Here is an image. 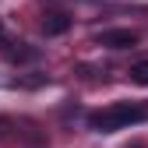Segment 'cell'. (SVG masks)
Returning a JSON list of instances; mask_svg holds the SVG:
<instances>
[{"label": "cell", "instance_id": "1", "mask_svg": "<svg viewBox=\"0 0 148 148\" xmlns=\"http://www.w3.org/2000/svg\"><path fill=\"white\" fill-rule=\"evenodd\" d=\"M148 113H145V106H134V102H116V106H109V109H99V113H92L88 116V127L92 131H120V127H131V123H141Z\"/></svg>", "mask_w": 148, "mask_h": 148}, {"label": "cell", "instance_id": "2", "mask_svg": "<svg viewBox=\"0 0 148 148\" xmlns=\"http://www.w3.org/2000/svg\"><path fill=\"white\" fill-rule=\"evenodd\" d=\"M99 42L109 46V49H131V46H138V32H131V28H113V32H102Z\"/></svg>", "mask_w": 148, "mask_h": 148}, {"label": "cell", "instance_id": "3", "mask_svg": "<svg viewBox=\"0 0 148 148\" xmlns=\"http://www.w3.org/2000/svg\"><path fill=\"white\" fill-rule=\"evenodd\" d=\"M67 28H71V18L67 14H49L46 21H42V32L46 35H64Z\"/></svg>", "mask_w": 148, "mask_h": 148}, {"label": "cell", "instance_id": "4", "mask_svg": "<svg viewBox=\"0 0 148 148\" xmlns=\"http://www.w3.org/2000/svg\"><path fill=\"white\" fill-rule=\"evenodd\" d=\"M131 81L134 85H148V60H138L131 67Z\"/></svg>", "mask_w": 148, "mask_h": 148}, {"label": "cell", "instance_id": "5", "mask_svg": "<svg viewBox=\"0 0 148 148\" xmlns=\"http://www.w3.org/2000/svg\"><path fill=\"white\" fill-rule=\"evenodd\" d=\"M131 148H145V145H131Z\"/></svg>", "mask_w": 148, "mask_h": 148}, {"label": "cell", "instance_id": "6", "mask_svg": "<svg viewBox=\"0 0 148 148\" xmlns=\"http://www.w3.org/2000/svg\"><path fill=\"white\" fill-rule=\"evenodd\" d=\"M0 35H4V25H0Z\"/></svg>", "mask_w": 148, "mask_h": 148}]
</instances>
